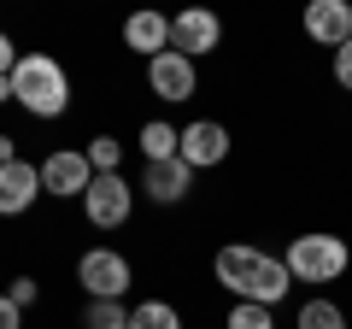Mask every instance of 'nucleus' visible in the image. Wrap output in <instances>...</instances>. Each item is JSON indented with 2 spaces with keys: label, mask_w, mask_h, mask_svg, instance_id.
Returning a JSON list of instances; mask_svg holds the SVG:
<instances>
[{
  "label": "nucleus",
  "mask_w": 352,
  "mask_h": 329,
  "mask_svg": "<svg viewBox=\"0 0 352 329\" xmlns=\"http://www.w3.org/2000/svg\"><path fill=\"white\" fill-rule=\"evenodd\" d=\"M212 277L229 300H258V306H282L294 294V270L282 265V253H264L252 241H223L212 253Z\"/></svg>",
  "instance_id": "obj_1"
},
{
  "label": "nucleus",
  "mask_w": 352,
  "mask_h": 329,
  "mask_svg": "<svg viewBox=\"0 0 352 329\" xmlns=\"http://www.w3.org/2000/svg\"><path fill=\"white\" fill-rule=\"evenodd\" d=\"M12 100L24 106L30 118H65L71 112V71H65L53 53H41V47H30L24 59L12 65Z\"/></svg>",
  "instance_id": "obj_2"
},
{
  "label": "nucleus",
  "mask_w": 352,
  "mask_h": 329,
  "mask_svg": "<svg viewBox=\"0 0 352 329\" xmlns=\"http://www.w3.org/2000/svg\"><path fill=\"white\" fill-rule=\"evenodd\" d=\"M282 265H288L294 282H305V288H329V282L346 277L352 247H346V235H335V229H305V235H288Z\"/></svg>",
  "instance_id": "obj_3"
},
{
  "label": "nucleus",
  "mask_w": 352,
  "mask_h": 329,
  "mask_svg": "<svg viewBox=\"0 0 352 329\" xmlns=\"http://www.w3.org/2000/svg\"><path fill=\"white\" fill-rule=\"evenodd\" d=\"M135 182L124 177V171H94V182H88L82 194V217L94 229H124L129 217H135Z\"/></svg>",
  "instance_id": "obj_4"
},
{
  "label": "nucleus",
  "mask_w": 352,
  "mask_h": 329,
  "mask_svg": "<svg viewBox=\"0 0 352 329\" xmlns=\"http://www.w3.org/2000/svg\"><path fill=\"white\" fill-rule=\"evenodd\" d=\"M76 282H82L88 300H124L129 282H135V265H129L118 247H88L76 259Z\"/></svg>",
  "instance_id": "obj_5"
},
{
  "label": "nucleus",
  "mask_w": 352,
  "mask_h": 329,
  "mask_svg": "<svg viewBox=\"0 0 352 329\" xmlns=\"http://www.w3.org/2000/svg\"><path fill=\"white\" fill-rule=\"evenodd\" d=\"M170 47L188 53V59H212V53L223 47V18H217L206 0H194V6H182V12H170Z\"/></svg>",
  "instance_id": "obj_6"
},
{
  "label": "nucleus",
  "mask_w": 352,
  "mask_h": 329,
  "mask_svg": "<svg viewBox=\"0 0 352 329\" xmlns=\"http://www.w3.org/2000/svg\"><path fill=\"white\" fill-rule=\"evenodd\" d=\"M147 94L164 100V106L194 100V94H200V71H194V59H188V53H176V47H164L159 59H147Z\"/></svg>",
  "instance_id": "obj_7"
},
{
  "label": "nucleus",
  "mask_w": 352,
  "mask_h": 329,
  "mask_svg": "<svg viewBox=\"0 0 352 329\" xmlns=\"http://www.w3.org/2000/svg\"><path fill=\"white\" fill-rule=\"evenodd\" d=\"M229 153H235L229 124H217V118H194V124H182V147H176L182 164H194V171H217Z\"/></svg>",
  "instance_id": "obj_8"
},
{
  "label": "nucleus",
  "mask_w": 352,
  "mask_h": 329,
  "mask_svg": "<svg viewBox=\"0 0 352 329\" xmlns=\"http://www.w3.org/2000/svg\"><path fill=\"white\" fill-rule=\"evenodd\" d=\"M88 182H94V164H88V153H76V147H53L47 159H41V189H47L53 200H82Z\"/></svg>",
  "instance_id": "obj_9"
},
{
  "label": "nucleus",
  "mask_w": 352,
  "mask_h": 329,
  "mask_svg": "<svg viewBox=\"0 0 352 329\" xmlns=\"http://www.w3.org/2000/svg\"><path fill=\"white\" fill-rule=\"evenodd\" d=\"M194 177H200V171L182 164V159H153V164H141V182H135V189L147 194L153 206H182L194 194Z\"/></svg>",
  "instance_id": "obj_10"
},
{
  "label": "nucleus",
  "mask_w": 352,
  "mask_h": 329,
  "mask_svg": "<svg viewBox=\"0 0 352 329\" xmlns=\"http://www.w3.org/2000/svg\"><path fill=\"white\" fill-rule=\"evenodd\" d=\"M300 30H305V41L335 53L340 41H352V0H305Z\"/></svg>",
  "instance_id": "obj_11"
},
{
  "label": "nucleus",
  "mask_w": 352,
  "mask_h": 329,
  "mask_svg": "<svg viewBox=\"0 0 352 329\" xmlns=\"http://www.w3.org/2000/svg\"><path fill=\"white\" fill-rule=\"evenodd\" d=\"M124 47L135 53L141 65L147 59H159L164 47H170V12H159V6H135V12H124Z\"/></svg>",
  "instance_id": "obj_12"
},
{
  "label": "nucleus",
  "mask_w": 352,
  "mask_h": 329,
  "mask_svg": "<svg viewBox=\"0 0 352 329\" xmlns=\"http://www.w3.org/2000/svg\"><path fill=\"white\" fill-rule=\"evenodd\" d=\"M41 194H47L41 189V164H30V159H6L0 164V217H24Z\"/></svg>",
  "instance_id": "obj_13"
},
{
  "label": "nucleus",
  "mask_w": 352,
  "mask_h": 329,
  "mask_svg": "<svg viewBox=\"0 0 352 329\" xmlns=\"http://www.w3.org/2000/svg\"><path fill=\"white\" fill-rule=\"evenodd\" d=\"M135 147H141V164H153V159H176V147H182V129L164 124V118H147V124L135 129Z\"/></svg>",
  "instance_id": "obj_14"
},
{
  "label": "nucleus",
  "mask_w": 352,
  "mask_h": 329,
  "mask_svg": "<svg viewBox=\"0 0 352 329\" xmlns=\"http://www.w3.org/2000/svg\"><path fill=\"white\" fill-rule=\"evenodd\" d=\"M294 329H352V317H346L340 300L311 294V300H300V312H294Z\"/></svg>",
  "instance_id": "obj_15"
},
{
  "label": "nucleus",
  "mask_w": 352,
  "mask_h": 329,
  "mask_svg": "<svg viewBox=\"0 0 352 329\" xmlns=\"http://www.w3.org/2000/svg\"><path fill=\"white\" fill-rule=\"evenodd\" d=\"M129 329H182V312L170 300H141L129 306Z\"/></svg>",
  "instance_id": "obj_16"
},
{
  "label": "nucleus",
  "mask_w": 352,
  "mask_h": 329,
  "mask_svg": "<svg viewBox=\"0 0 352 329\" xmlns=\"http://www.w3.org/2000/svg\"><path fill=\"white\" fill-rule=\"evenodd\" d=\"M223 329H276V306H258V300H235L223 312Z\"/></svg>",
  "instance_id": "obj_17"
},
{
  "label": "nucleus",
  "mask_w": 352,
  "mask_h": 329,
  "mask_svg": "<svg viewBox=\"0 0 352 329\" xmlns=\"http://www.w3.org/2000/svg\"><path fill=\"white\" fill-rule=\"evenodd\" d=\"M82 329H129V306L124 300H88Z\"/></svg>",
  "instance_id": "obj_18"
},
{
  "label": "nucleus",
  "mask_w": 352,
  "mask_h": 329,
  "mask_svg": "<svg viewBox=\"0 0 352 329\" xmlns=\"http://www.w3.org/2000/svg\"><path fill=\"white\" fill-rule=\"evenodd\" d=\"M82 153H88V164H94V171H124V141H118L112 129H100Z\"/></svg>",
  "instance_id": "obj_19"
},
{
  "label": "nucleus",
  "mask_w": 352,
  "mask_h": 329,
  "mask_svg": "<svg viewBox=\"0 0 352 329\" xmlns=\"http://www.w3.org/2000/svg\"><path fill=\"white\" fill-rule=\"evenodd\" d=\"M335 83H340V94H352V41L335 47Z\"/></svg>",
  "instance_id": "obj_20"
},
{
  "label": "nucleus",
  "mask_w": 352,
  "mask_h": 329,
  "mask_svg": "<svg viewBox=\"0 0 352 329\" xmlns=\"http://www.w3.org/2000/svg\"><path fill=\"white\" fill-rule=\"evenodd\" d=\"M0 329H24V306L12 294H0Z\"/></svg>",
  "instance_id": "obj_21"
},
{
  "label": "nucleus",
  "mask_w": 352,
  "mask_h": 329,
  "mask_svg": "<svg viewBox=\"0 0 352 329\" xmlns=\"http://www.w3.org/2000/svg\"><path fill=\"white\" fill-rule=\"evenodd\" d=\"M6 294H12L18 306H36V294H41V288H36V277H12V288H6Z\"/></svg>",
  "instance_id": "obj_22"
},
{
  "label": "nucleus",
  "mask_w": 352,
  "mask_h": 329,
  "mask_svg": "<svg viewBox=\"0 0 352 329\" xmlns=\"http://www.w3.org/2000/svg\"><path fill=\"white\" fill-rule=\"evenodd\" d=\"M18 59H24V53H18V41L0 30V76H12V65H18Z\"/></svg>",
  "instance_id": "obj_23"
},
{
  "label": "nucleus",
  "mask_w": 352,
  "mask_h": 329,
  "mask_svg": "<svg viewBox=\"0 0 352 329\" xmlns=\"http://www.w3.org/2000/svg\"><path fill=\"white\" fill-rule=\"evenodd\" d=\"M6 159H18V141L12 136H0V164H6Z\"/></svg>",
  "instance_id": "obj_24"
},
{
  "label": "nucleus",
  "mask_w": 352,
  "mask_h": 329,
  "mask_svg": "<svg viewBox=\"0 0 352 329\" xmlns=\"http://www.w3.org/2000/svg\"><path fill=\"white\" fill-rule=\"evenodd\" d=\"M12 100V76H0V106Z\"/></svg>",
  "instance_id": "obj_25"
}]
</instances>
